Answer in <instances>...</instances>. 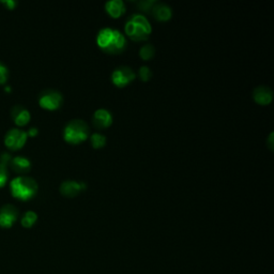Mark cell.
I'll return each mask as SVG.
<instances>
[{"label":"cell","mask_w":274,"mask_h":274,"mask_svg":"<svg viewBox=\"0 0 274 274\" xmlns=\"http://www.w3.org/2000/svg\"><path fill=\"white\" fill-rule=\"evenodd\" d=\"M11 159H12V156L10 155V153L3 152L2 153V156H0V164H3L5 166H7L10 163Z\"/></svg>","instance_id":"23"},{"label":"cell","mask_w":274,"mask_h":274,"mask_svg":"<svg viewBox=\"0 0 274 274\" xmlns=\"http://www.w3.org/2000/svg\"><path fill=\"white\" fill-rule=\"evenodd\" d=\"M90 141H91V146H93L94 149H102L106 146V142H107L105 135H103L98 132L91 134Z\"/></svg>","instance_id":"17"},{"label":"cell","mask_w":274,"mask_h":274,"mask_svg":"<svg viewBox=\"0 0 274 274\" xmlns=\"http://www.w3.org/2000/svg\"><path fill=\"white\" fill-rule=\"evenodd\" d=\"M63 102V97L61 93L55 89H46L39 96V104L40 106L47 111L58 109Z\"/></svg>","instance_id":"5"},{"label":"cell","mask_w":274,"mask_h":274,"mask_svg":"<svg viewBox=\"0 0 274 274\" xmlns=\"http://www.w3.org/2000/svg\"><path fill=\"white\" fill-rule=\"evenodd\" d=\"M105 11L112 19L117 20L124 14L126 8L122 0H111L105 4Z\"/></svg>","instance_id":"14"},{"label":"cell","mask_w":274,"mask_h":274,"mask_svg":"<svg viewBox=\"0 0 274 274\" xmlns=\"http://www.w3.org/2000/svg\"><path fill=\"white\" fill-rule=\"evenodd\" d=\"M136 78L135 72L126 66H121L112 73V83L118 88H123L131 84Z\"/></svg>","instance_id":"6"},{"label":"cell","mask_w":274,"mask_h":274,"mask_svg":"<svg viewBox=\"0 0 274 274\" xmlns=\"http://www.w3.org/2000/svg\"><path fill=\"white\" fill-rule=\"evenodd\" d=\"M10 189L13 196L21 200H29L38 193L36 181L27 176H19L11 180Z\"/></svg>","instance_id":"3"},{"label":"cell","mask_w":274,"mask_h":274,"mask_svg":"<svg viewBox=\"0 0 274 274\" xmlns=\"http://www.w3.org/2000/svg\"><path fill=\"white\" fill-rule=\"evenodd\" d=\"M19 217L17 209L13 205H5L0 208V226L10 228L15 223Z\"/></svg>","instance_id":"9"},{"label":"cell","mask_w":274,"mask_h":274,"mask_svg":"<svg viewBox=\"0 0 274 274\" xmlns=\"http://www.w3.org/2000/svg\"><path fill=\"white\" fill-rule=\"evenodd\" d=\"M155 4V0H146V2H140L138 3V7L140 8L141 11L143 12H147V13H150L153 5Z\"/></svg>","instance_id":"21"},{"label":"cell","mask_w":274,"mask_h":274,"mask_svg":"<svg viewBox=\"0 0 274 274\" xmlns=\"http://www.w3.org/2000/svg\"><path fill=\"white\" fill-rule=\"evenodd\" d=\"M5 6H7L8 9L12 10V9H14L15 6L17 5V3L15 2V0H6V2H3Z\"/></svg>","instance_id":"25"},{"label":"cell","mask_w":274,"mask_h":274,"mask_svg":"<svg viewBox=\"0 0 274 274\" xmlns=\"http://www.w3.org/2000/svg\"><path fill=\"white\" fill-rule=\"evenodd\" d=\"M38 134H39V131H38L36 127H30L29 131L27 132V135L30 137H35Z\"/></svg>","instance_id":"26"},{"label":"cell","mask_w":274,"mask_h":274,"mask_svg":"<svg viewBox=\"0 0 274 274\" xmlns=\"http://www.w3.org/2000/svg\"><path fill=\"white\" fill-rule=\"evenodd\" d=\"M36 221H38V214L34 211H27L24 213L21 223L25 228H30L35 224Z\"/></svg>","instance_id":"18"},{"label":"cell","mask_w":274,"mask_h":274,"mask_svg":"<svg viewBox=\"0 0 274 274\" xmlns=\"http://www.w3.org/2000/svg\"><path fill=\"white\" fill-rule=\"evenodd\" d=\"M8 177H9V175H8L7 166L0 164V188H3L7 184Z\"/></svg>","instance_id":"20"},{"label":"cell","mask_w":274,"mask_h":274,"mask_svg":"<svg viewBox=\"0 0 274 274\" xmlns=\"http://www.w3.org/2000/svg\"><path fill=\"white\" fill-rule=\"evenodd\" d=\"M11 117L19 126H24L30 121L31 115L27 108H25L24 106L17 104V105L12 107Z\"/></svg>","instance_id":"13"},{"label":"cell","mask_w":274,"mask_h":274,"mask_svg":"<svg viewBox=\"0 0 274 274\" xmlns=\"http://www.w3.org/2000/svg\"><path fill=\"white\" fill-rule=\"evenodd\" d=\"M9 77V71L5 64L0 61V85L5 84Z\"/></svg>","instance_id":"22"},{"label":"cell","mask_w":274,"mask_h":274,"mask_svg":"<svg viewBox=\"0 0 274 274\" xmlns=\"http://www.w3.org/2000/svg\"><path fill=\"white\" fill-rule=\"evenodd\" d=\"M27 132L21 129H10L5 136L6 146L11 150H19L24 147L27 141Z\"/></svg>","instance_id":"7"},{"label":"cell","mask_w":274,"mask_h":274,"mask_svg":"<svg viewBox=\"0 0 274 274\" xmlns=\"http://www.w3.org/2000/svg\"><path fill=\"white\" fill-rule=\"evenodd\" d=\"M97 44L104 53L119 55L123 53L126 47V39L121 31L106 27L99 31L97 35Z\"/></svg>","instance_id":"1"},{"label":"cell","mask_w":274,"mask_h":274,"mask_svg":"<svg viewBox=\"0 0 274 274\" xmlns=\"http://www.w3.org/2000/svg\"><path fill=\"white\" fill-rule=\"evenodd\" d=\"M138 76L140 78V81H142V82H148V81L151 80V77H152V71L150 70L149 67L142 66L138 70Z\"/></svg>","instance_id":"19"},{"label":"cell","mask_w":274,"mask_h":274,"mask_svg":"<svg viewBox=\"0 0 274 274\" xmlns=\"http://www.w3.org/2000/svg\"><path fill=\"white\" fill-rule=\"evenodd\" d=\"M86 190H87V185L85 182H77L74 180L63 181L59 188L61 195H63L64 197H69V198L76 197L78 194H81Z\"/></svg>","instance_id":"8"},{"label":"cell","mask_w":274,"mask_h":274,"mask_svg":"<svg viewBox=\"0 0 274 274\" xmlns=\"http://www.w3.org/2000/svg\"><path fill=\"white\" fill-rule=\"evenodd\" d=\"M253 99L259 105L266 106L271 104L273 100V93L267 86H258L253 91Z\"/></svg>","instance_id":"12"},{"label":"cell","mask_w":274,"mask_h":274,"mask_svg":"<svg viewBox=\"0 0 274 274\" xmlns=\"http://www.w3.org/2000/svg\"><path fill=\"white\" fill-rule=\"evenodd\" d=\"M88 124L82 119H73L63 129V139L70 145H80L89 137Z\"/></svg>","instance_id":"4"},{"label":"cell","mask_w":274,"mask_h":274,"mask_svg":"<svg viewBox=\"0 0 274 274\" xmlns=\"http://www.w3.org/2000/svg\"><path fill=\"white\" fill-rule=\"evenodd\" d=\"M150 14L159 22H168L169 20H172L173 17V10L168 5L164 3H159L155 2L153 5Z\"/></svg>","instance_id":"11"},{"label":"cell","mask_w":274,"mask_h":274,"mask_svg":"<svg viewBox=\"0 0 274 274\" xmlns=\"http://www.w3.org/2000/svg\"><path fill=\"white\" fill-rule=\"evenodd\" d=\"M274 133L273 132H271L270 133V135H269V137L267 138V146H268V148L271 150V151H273L274 150Z\"/></svg>","instance_id":"24"},{"label":"cell","mask_w":274,"mask_h":274,"mask_svg":"<svg viewBox=\"0 0 274 274\" xmlns=\"http://www.w3.org/2000/svg\"><path fill=\"white\" fill-rule=\"evenodd\" d=\"M11 168L17 174H27L31 169V162L25 156H14L10 161Z\"/></svg>","instance_id":"15"},{"label":"cell","mask_w":274,"mask_h":274,"mask_svg":"<svg viewBox=\"0 0 274 274\" xmlns=\"http://www.w3.org/2000/svg\"><path fill=\"white\" fill-rule=\"evenodd\" d=\"M93 123L98 130L108 129L113 124V115L106 108H99L93 116Z\"/></svg>","instance_id":"10"},{"label":"cell","mask_w":274,"mask_h":274,"mask_svg":"<svg viewBox=\"0 0 274 274\" xmlns=\"http://www.w3.org/2000/svg\"><path fill=\"white\" fill-rule=\"evenodd\" d=\"M124 31L132 41L142 42L149 39L152 32V26L145 15L134 14L126 22Z\"/></svg>","instance_id":"2"},{"label":"cell","mask_w":274,"mask_h":274,"mask_svg":"<svg viewBox=\"0 0 274 274\" xmlns=\"http://www.w3.org/2000/svg\"><path fill=\"white\" fill-rule=\"evenodd\" d=\"M154 55H155V47L150 43L143 44L139 49V57L143 61L151 60L154 57Z\"/></svg>","instance_id":"16"}]
</instances>
